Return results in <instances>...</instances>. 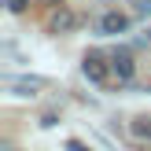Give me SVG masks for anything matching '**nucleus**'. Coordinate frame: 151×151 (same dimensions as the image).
Returning a JSON list of instances; mask_svg holds the SVG:
<instances>
[{"label": "nucleus", "mask_w": 151, "mask_h": 151, "mask_svg": "<svg viewBox=\"0 0 151 151\" xmlns=\"http://www.w3.org/2000/svg\"><path fill=\"white\" fill-rule=\"evenodd\" d=\"M129 29V19H125L122 11H107L100 19V33H107V37H114V33H125Z\"/></svg>", "instance_id": "obj_5"}, {"label": "nucleus", "mask_w": 151, "mask_h": 151, "mask_svg": "<svg viewBox=\"0 0 151 151\" xmlns=\"http://www.w3.org/2000/svg\"><path fill=\"white\" fill-rule=\"evenodd\" d=\"M133 133L140 140H151V118H133Z\"/></svg>", "instance_id": "obj_6"}, {"label": "nucleus", "mask_w": 151, "mask_h": 151, "mask_svg": "<svg viewBox=\"0 0 151 151\" xmlns=\"http://www.w3.org/2000/svg\"><path fill=\"white\" fill-rule=\"evenodd\" d=\"M140 11H144V15H147V11H151V0H144V4H140Z\"/></svg>", "instance_id": "obj_9"}, {"label": "nucleus", "mask_w": 151, "mask_h": 151, "mask_svg": "<svg viewBox=\"0 0 151 151\" xmlns=\"http://www.w3.org/2000/svg\"><path fill=\"white\" fill-rule=\"evenodd\" d=\"M74 26H78V15H74V11H66V7L52 11V19H48V29H52V33H70Z\"/></svg>", "instance_id": "obj_4"}, {"label": "nucleus", "mask_w": 151, "mask_h": 151, "mask_svg": "<svg viewBox=\"0 0 151 151\" xmlns=\"http://www.w3.org/2000/svg\"><path fill=\"white\" fill-rule=\"evenodd\" d=\"M111 70L118 74V81H129V78H133V70H137V63H133V52L118 48L114 55H111Z\"/></svg>", "instance_id": "obj_2"}, {"label": "nucleus", "mask_w": 151, "mask_h": 151, "mask_svg": "<svg viewBox=\"0 0 151 151\" xmlns=\"http://www.w3.org/2000/svg\"><path fill=\"white\" fill-rule=\"evenodd\" d=\"M44 85H48L44 78H7V88H11L15 96H37Z\"/></svg>", "instance_id": "obj_3"}, {"label": "nucleus", "mask_w": 151, "mask_h": 151, "mask_svg": "<svg viewBox=\"0 0 151 151\" xmlns=\"http://www.w3.org/2000/svg\"><path fill=\"white\" fill-rule=\"evenodd\" d=\"M66 151H92V147L81 144V140H66Z\"/></svg>", "instance_id": "obj_7"}, {"label": "nucleus", "mask_w": 151, "mask_h": 151, "mask_svg": "<svg viewBox=\"0 0 151 151\" xmlns=\"http://www.w3.org/2000/svg\"><path fill=\"white\" fill-rule=\"evenodd\" d=\"M7 11H15V15L26 11V0H7Z\"/></svg>", "instance_id": "obj_8"}, {"label": "nucleus", "mask_w": 151, "mask_h": 151, "mask_svg": "<svg viewBox=\"0 0 151 151\" xmlns=\"http://www.w3.org/2000/svg\"><path fill=\"white\" fill-rule=\"evenodd\" d=\"M81 70H85V78H88V81H96V85H103V81H107V63H103L100 52H88L85 63H81Z\"/></svg>", "instance_id": "obj_1"}]
</instances>
